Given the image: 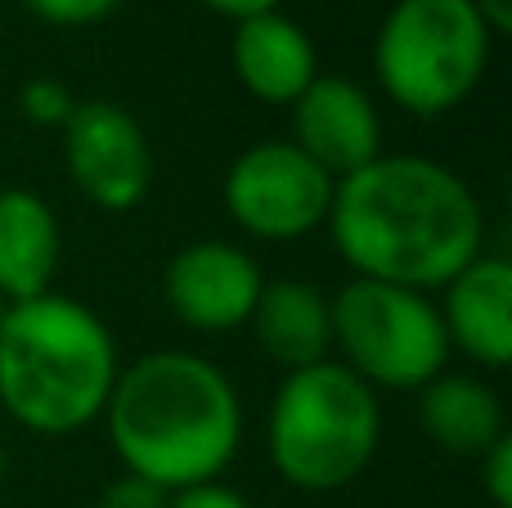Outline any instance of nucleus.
I'll list each match as a JSON object with an SVG mask.
<instances>
[{
    "label": "nucleus",
    "mask_w": 512,
    "mask_h": 508,
    "mask_svg": "<svg viewBox=\"0 0 512 508\" xmlns=\"http://www.w3.org/2000/svg\"><path fill=\"white\" fill-rule=\"evenodd\" d=\"M63 162L77 194L113 216L135 212L153 185L149 135L113 99H77L63 122Z\"/></svg>",
    "instance_id": "6e6552de"
},
{
    "label": "nucleus",
    "mask_w": 512,
    "mask_h": 508,
    "mask_svg": "<svg viewBox=\"0 0 512 508\" xmlns=\"http://www.w3.org/2000/svg\"><path fill=\"white\" fill-rule=\"evenodd\" d=\"M292 144L333 180L369 167L382 153V117L369 90L351 77L319 72L292 99Z\"/></svg>",
    "instance_id": "9d476101"
},
{
    "label": "nucleus",
    "mask_w": 512,
    "mask_h": 508,
    "mask_svg": "<svg viewBox=\"0 0 512 508\" xmlns=\"http://www.w3.org/2000/svg\"><path fill=\"white\" fill-rule=\"evenodd\" d=\"M477 464H481V486H486L490 504H495V508H512V437H508V432L477 459Z\"/></svg>",
    "instance_id": "a211bd4d"
},
{
    "label": "nucleus",
    "mask_w": 512,
    "mask_h": 508,
    "mask_svg": "<svg viewBox=\"0 0 512 508\" xmlns=\"http://www.w3.org/2000/svg\"><path fill=\"white\" fill-rule=\"evenodd\" d=\"M18 108H23V117L32 126H54V131H63V122H68L72 108H77V99H72V90L63 86V81L32 77L18 90Z\"/></svg>",
    "instance_id": "dca6fc26"
},
{
    "label": "nucleus",
    "mask_w": 512,
    "mask_h": 508,
    "mask_svg": "<svg viewBox=\"0 0 512 508\" xmlns=\"http://www.w3.org/2000/svg\"><path fill=\"white\" fill-rule=\"evenodd\" d=\"M324 225L355 279L414 293L445 288L486 243V216L468 180L414 153H378L342 176Z\"/></svg>",
    "instance_id": "f257e3e1"
},
{
    "label": "nucleus",
    "mask_w": 512,
    "mask_h": 508,
    "mask_svg": "<svg viewBox=\"0 0 512 508\" xmlns=\"http://www.w3.org/2000/svg\"><path fill=\"white\" fill-rule=\"evenodd\" d=\"M230 63L239 86L252 99L274 108H292V99L319 77V54L310 32L288 18L283 9L270 14H252L234 23L230 41Z\"/></svg>",
    "instance_id": "f8f14e48"
},
{
    "label": "nucleus",
    "mask_w": 512,
    "mask_h": 508,
    "mask_svg": "<svg viewBox=\"0 0 512 508\" xmlns=\"http://www.w3.org/2000/svg\"><path fill=\"white\" fill-rule=\"evenodd\" d=\"M95 508H167V491H158V486L144 482V477L122 473L117 482H108L104 491H99Z\"/></svg>",
    "instance_id": "6ab92c4d"
},
{
    "label": "nucleus",
    "mask_w": 512,
    "mask_h": 508,
    "mask_svg": "<svg viewBox=\"0 0 512 508\" xmlns=\"http://www.w3.org/2000/svg\"><path fill=\"white\" fill-rule=\"evenodd\" d=\"M117 369L113 333L77 297L41 293L0 315V410L36 437L104 419Z\"/></svg>",
    "instance_id": "7ed1b4c3"
},
{
    "label": "nucleus",
    "mask_w": 512,
    "mask_h": 508,
    "mask_svg": "<svg viewBox=\"0 0 512 508\" xmlns=\"http://www.w3.org/2000/svg\"><path fill=\"white\" fill-rule=\"evenodd\" d=\"M59 221L50 203L32 189H0V297L27 302L50 293L59 270Z\"/></svg>",
    "instance_id": "4468645a"
},
{
    "label": "nucleus",
    "mask_w": 512,
    "mask_h": 508,
    "mask_svg": "<svg viewBox=\"0 0 512 508\" xmlns=\"http://www.w3.org/2000/svg\"><path fill=\"white\" fill-rule=\"evenodd\" d=\"M27 14H36L41 23L54 27H90L99 18H108L122 0H18Z\"/></svg>",
    "instance_id": "f3484780"
},
{
    "label": "nucleus",
    "mask_w": 512,
    "mask_h": 508,
    "mask_svg": "<svg viewBox=\"0 0 512 508\" xmlns=\"http://www.w3.org/2000/svg\"><path fill=\"white\" fill-rule=\"evenodd\" d=\"M104 428L131 477L158 491L221 482L243 446V401L225 369L194 351H149L117 369Z\"/></svg>",
    "instance_id": "f03ea898"
},
{
    "label": "nucleus",
    "mask_w": 512,
    "mask_h": 508,
    "mask_svg": "<svg viewBox=\"0 0 512 508\" xmlns=\"http://www.w3.org/2000/svg\"><path fill=\"white\" fill-rule=\"evenodd\" d=\"M436 306L450 351L459 347L481 369H508L512 360V266L499 252H481L441 288Z\"/></svg>",
    "instance_id": "9b49d317"
},
{
    "label": "nucleus",
    "mask_w": 512,
    "mask_h": 508,
    "mask_svg": "<svg viewBox=\"0 0 512 508\" xmlns=\"http://www.w3.org/2000/svg\"><path fill=\"white\" fill-rule=\"evenodd\" d=\"M265 288V275L252 252L225 239H198L167 261L162 293L180 324L194 333L243 329Z\"/></svg>",
    "instance_id": "1a4fd4ad"
},
{
    "label": "nucleus",
    "mask_w": 512,
    "mask_h": 508,
    "mask_svg": "<svg viewBox=\"0 0 512 508\" xmlns=\"http://www.w3.org/2000/svg\"><path fill=\"white\" fill-rule=\"evenodd\" d=\"M328 311L342 365L373 392H418L450 365V338L432 293L351 279L328 297Z\"/></svg>",
    "instance_id": "423d86ee"
},
{
    "label": "nucleus",
    "mask_w": 512,
    "mask_h": 508,
    "mask_svg": "<svg viewBox=\"0 0 512 508\" xmlns=\"http://www.w3.org/2000/svg\"><path fill=\"white\" fill-rule=\"evenodd\" d=\"M167 508H252V504L248 495H239L225 482H198V486H185V491H171Z\"/></svg>",
    "instance_id": "aec40b11"
},
{
    "label": "nucleus",
    "mask_w": 512,
    "mask_h": 508,
    "mask_svg": "<svg viewBox=\"0 0 512 508\" xmlns=\"http://www.w3.org/2000/svg\"><path fill=\"white\" fill-rule=\"evenodd\" d=\"M337 180L292 140L248 144L225 171V212L239 230L265 243L306 239L328 221Z\"/></svg>",
    "instance_id": "0eeeda50"
},
{
    "label": "nucleus",
    "mask_w": 512,
    "mask_h": 508,
    "mask_svg": "<svg viewBox=\"0 0 512 508\" xmlns=\"http://www.w3.org/2000/svg\"><path fill=\"white\" fill-rule=\"evenodd\" d=\"M418 423L441 450L463 459H481L504 437V401L477 374H436L418 387Z\"/></svg>",
    "instance_id": "2eb2a0df"
},
{
    "label": "nucleus",
    "mask_w": 512,
    "mask_h": 508,
    "mask_svg": "<svg viewBox=\"0 0 512 508\" xmlns=\"http://www.w3.org/2000/svg\"><path fill=\"white\" fill-rule=\"evenodd\" d=\"M472 5H477V14L486 18V27L495 36H504L512 27V0H472Z\"/></svg>",
    "instance_id": "4be33fe9"
},
{
    "label": "nucleus",
    "mask_w": 512,
    "mask_h": 508,
    "mask_svg": "<svg viewBox=\"0 0 512 508\" xmlns=\"http://www.w3.org/2000/svg\"><path fill=\"white\" fill-rule=\"evenodd\" d=\"M382 441V405L342 360L283 374L265 419L274 473L297 491H342L373 464Z\"/></svg>",
    "instance_id": "20e7f679"
},
{
    "label": "nucleus",
    "mask_w": 512,
    "mask_h": 508,
    "mask_svg": "<svg viewBox=\"0 0 512 508\" xmlns=\"http://www.w3.org/2000/svg\"><path fill=\"white\" fill-rule=\"evenodd\" d=\"M212 14H225V18H252V14H270V9H279L283 0H203Z\"/></svg>",
    "instance_id": "412c9836"
},
{
    "label": "nucleus",
    "mask_w": 512,
    "mask_h": 508,
    "mask_svg": "<svg viewBox=\"0 0 512 508\" xmlns=\"http://www.w3.org/2000/svg\"><path fill=\"white\" fill-rule=\"evenodd\" d=\"M495 32L472 0H396L373 41L382 95L409 117H445L481 86Z\"/></svg>",
    "instance_id": "39448f33"
},
{
    "label": "nucleus",
    "mask_w": 512,
    "mask_h": 508,
    "mask_svg": "<svg viewBox=\"0 0 512 508\" xmlns=\"http://www.w3.org/2000/svg\"><path fill=\"white\" fill-rule=\"evenodd\" d=\"M0 482H5V446H0Z\"/></svg>",
    "instance_id": "5701e85b"
},
{
    "label": "nucleus",
    "mask_w": 512,
    "mask_h": 508,
    "mask_svg": "<svg viewBox=\"0 0 512 508\" xmlns=\"http://www.w3.org/2000/svg\"><path fill=\"white\" fill-rule=\"evenodd\" d=\"M248 329L256 347L292 369H306L328 360L333 351V311H328V293L306 279H265L261 297H256Z\"/></svg>",
    "instance_id": "ddd939ff"
},
{
    "label": "nucleus",
    "mask_w": 512,
    "mask_h": 508,
    "mask_svg": "<svg viewBox=\"0 0 512 508\" xmlns=\"http://www.w3.org/2000/svg\"><path fill=\"white\" fill-rule=\"evenodd\" d=\"M5 306H9V302H5V297H0V315H5Z\"/></svg>",
    "instance_id": "b1692460"
}]
</instances>
